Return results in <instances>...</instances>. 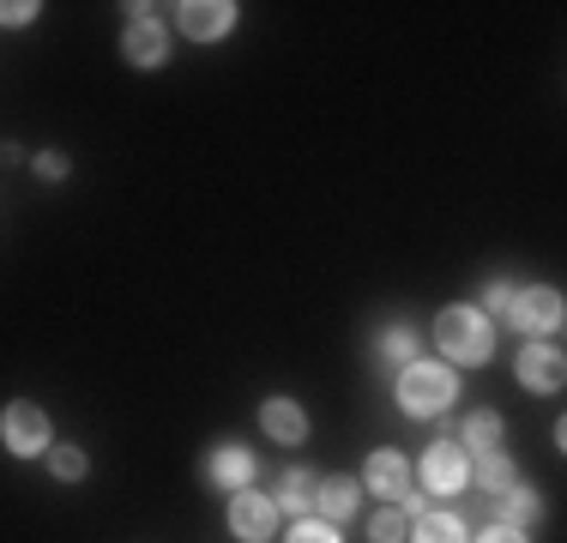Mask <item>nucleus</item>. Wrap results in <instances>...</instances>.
Masks as SVG:
<instances>
[{
	"mask_svg": "<svg viewBox=\"0 0 567 543\" xmlns=\"http://www.w3.org/2000/svg\"><path fill=\"white\" fill-rule=\"evenodd\" d=\"M477 483H483V489H513V459H507V453H483Z\"/></svg>",
	"mask_w": 567,
	"mask_h": 543,
	"instance_id": "obj_17",
	"label": "nucleus"
},
{
	"mask_svg": "<svg viewBox=\"0 0 567 543\" xmlns=\"http://www.w3.org/2000/svg\"><path fill=\"white\" fill-rule=\"evenodd\" d=\"M369 537H374V543H399V537H404V513H393V508L374 513V520H369Z\"/></svg>",
	"mask_w": 567,
	"mask_h": 543,
	"instance_id": "obj_20",
	"label": "nucleus"
},
{
	"mask_svg": "<svg viewBox=\"0 0 567 543\" xmlns=\"http://www.w3.org/2000/svg\"><path fill=\"white\" fill-rule=\"evenodd\" d=\"M229 19H236V7L229 0H187L182 7V31L199 37V43H212V37L229 31Z\"/></svg>",
	"mask_w": 567,
	"mask_h": 543,
	"instance_id": "obj_7",
	"label": "nucleus"
},
{
	"mask_svg": "<svg viewBox=\"0 0 567 543\" xmlns=\"http://www.w3.org/2000/svg\"><path fill=\"white\" fill-rule=\"evenodd\" d=\"M0 441H7L19 459L43 453L49 447V417L37 411V404H7V417H0Z\"/></svg>",
	"mask_w": 567,
	"mask_h": 543,
	"instance_id": "obj_3",
	"label": "nucleus"
},
{
	"mask_svg": "<svg viewBox=\"0 0 567 543\" xmlns=\"http://www.w3.org/2000/svg\"><path fill=\"white\" fill-rule=\"evenodd\" d=\"M483 543H525V537L513 532V525H495V532H483Z\"/></svg>",
	"mask_w": 567,
	"mask_h": 543,
	"instance_id": "obj_25",
	"label": "nucleus"
},
{
	"mask_svg": "<svg viewBox=\"0 0 567 543\" xmlns=\"http://www.w3.org/2000/svg\"><path fill=\"white\" fill-rule=\"evenodd\" d=\"M519 380H525V387H537V392H556L561 380H567L561 350H556V345H532V350H519Z\"/></svg>",
	"mask_w": 567,
	"mask_h": 543,
	"instance_id": "obj_6",
	"label": "nucleus"
},
{
	"mask_svg": "<svg viewBox=\"0 0 567 543\" xmlns=\"http://www.w3.org/2000/svg\"><path fill=\"white\" fill-rule=\"evenodd\" d=\"M411 350H416V338H411V332H393V338H386V357H393V362H404Z\"/></svg>",
	"mask_w": 567,
	"mask_h": 543,
	"instance_id": "obj_24",
	"label": "nucleus"
},
{
	"mask_svg": "<svg viewBox=\"0 0 567 543\" xmlns=\"http://www.w3.org/2000/svg\"><path fill=\"white\" fill-rule=\"evenodd\" d=\"M260 423H266V434H272V441H290V447H296V441H302V434H308V417L296 411L290 399H266Z\"/></svg>",
	"mask_w": 567,
	"mask_h": 543,
	"instance_id": "obj_10",
	"label": "nucleus"
},
{
	"mask_svg": "<svg viewBox=\"0 0 567 543\" xmlns=\"http://www.w3.org/2000/svg\"><path fill=\"white\" fill-rule=\"evenodd\" d=\"M49 465H55V478H85V453H79V447H55V453H49Z\"/></svg>",
	"mask_w": 567,
	"mask_h": 543,
	"instance_id": "obj_19",
	"label": "nucleus"
},
{
	"mask_svg": "<svg viewBox=\"0 0 567 543\" xmlns=\"http://www.w3.org/2000/svg\"><path fill=\"white\" fill-rule=\"evenodd\" d=\"M423 483L435 489V495H453V489L465 483V453H458V447H429V459H423Z\"/></svg>",
	"mask_w": 567,
	"mask_h": 543,
	"instance_id": "obj_8",
	"label": "nucleus"
},
{
	"mask_svg": "<svg viewBox=\"0 0 567 543\" xmlns=\"http://www.w3.org/2000/svg\"><path fill=\"white\" fill-rule=\"evenodd\" d=\"M362 478H369L374 495H404V483H411V471H404L399 453H374L369 465H362Z\"/></svg>",
	"mask_w": 567,
	"mask_h": 543,
	"instance_id": "obj_11",
	"label": "nucleus"
},
{
	"mask_svg": "<svg viewBox=\"0 0 567 543\" xmlns=\"http://www.w3.org/2000/svg\"><path fill=\"white\" fill-rule=\"evenodd\" d=\"M416 543H465V525L453 513H423L416 520Z\"/></svg>",
	"mask_w": 567,
	"mask_h": 543,
	"instance_id": "obj_15",
	"label": "nucleus"
},
{
	"mask_svg": "<svg viewBox=\"0 0 567 543\" xmlns=\"http://www.w3.org/2000/svg\"><path fill=\"white\" fill-rule=\"evenodd\" d=\"M212 478H218L224 489H248V478H254L248 453H241V447H224V453L212 459Z\"/></svg>",
	"mask_w": 567,
	"mask_h": 543,
	"instance_id": "obj_14",
	"label": "nucleus"
},
{
	"mask_svg": "<svg viewBox=\"0 0 567 543\" xmlns=\"http://www.w3.org/2000/svg\"><path fill=\"white\" fill-rule=\"evenodd\" d=\"M121 49H127L133 66H157V61H164V24H157V19H133Z\"/></svg>",
	"mask_w": 567,
	"mask_h": 543,
	"instance_id": "obj_9",
	"label": "nucleus"
},
{
	"mask_svg": "<svg viewBox=\"0 0 567 543\" xmlns=\"http://www.w3.org/2000/svg\"><path fill=\"white\" fill-rule=\"evenodd\" d=\"M37 175H43V182H61V175H66V157H61V152H43V157H37Z\"/></svg>",
	"mask_w": 567,
	"mask_h": 543,
	"instance_id": "obj_22",
	"label": "nucleus"
},
{
	"mask_svg": "<svg viewBox=\"0 0 567 543\" xmlns=\"http://www.w3.org/2000/svg\"><path fill=\"white\" fill-rule=\"evenodd\" d=\"M229 532L241 543H266L278 532V508L266 495H248V489H236V501H229Z\"/></svg>",
	"mask_w": 567,
	"mask_h": 543,
	"instance_id": "obj_4",
	"label": "nucleus"
},
{
	"mask_svg": "<svg viewBox=\"0 0 567 543\" xmlns=\"http://www.w3.org/2000/svg\"><path fill=\"white\" fill-rule=\"evenodd\" d=\"M513 303V284H489V308H507Z\"/></svg>",
	"mask_w": 567,
	"mask_h": 543,
	"instance_id": "obj_26",
	"label": "nucleus"
},
{
	"mask_svg": "<svg viewBox=\"0 0 567 543\" xmlns=\"http://www.w3.org/2000/svg\"><path fill=\"white\" fill-rule=\"evenodd\" d=\"M290 543H339V532H332V525H296Z\"/></svg>",
	"mask_w": 567,
	"mask_h": 543,
	"instance_id": "obj_21",
	"label": "nucleus"
},
{
	"mask_svg": "<svg viewBox=\"0 0 567 543\" xmlns=\"http://www.w3.org/2000/svg\"><path fill=\"white\" fill-rule=\"evenodd\" d=\"M465 441L489 453V447L502 441V417H495V411H477V417H471V423H465Z\"/></svg>",
	"mask_w": 567,
	"mask_h": 543,
	"instance_id": "obj_16",
	"label": "nucleus"
},
{
	"mask_svg": "<svg viewBox=\"0 0 567 543\" xmlns=\"http://www.w3.org/2000/svg\"><path fill=\"white\" fill-rule=\"evenodd\" d=\"M495 520L513 525V532L532 525L537 520V495H532V489H502V495H495Z\"/></svg>",
	"mask_w": 567,
	"mask_h": 543,
	"instance_id": "obj_12",
	"label": "nucleus"
},
{
	"mask_svg": "<svg viewBox=\"0 0 567 543\" xmlns=\"http://www.w3.org/2000/svg\"><path fill=\"white\" fill-rule=\"evenodd\" d=\"M320 478H315V471H290V478H284L278 483V495H284V508H308V501H315V495H308V489H315Z\"/></svg>",
	"mask_w": 567,
	"mask_h": 543,
	"instance_id": "obj_18",
	"label": "nucleus"
},
{
	"mask_svg": "<svg viewBox=\"0 0 567 543\" xmlns=\"http://www.w3.org/2000/svg\"><path fill=\"white\" fill-rule=\"evenodd\" d=\"M31 0H7V7H0V24H24V19H31Z\"/></svg>",
	"mask_w": 567,
	"mask_h": 543,
	"instance_id": "obj_23",
	"label": "nucleus"
},
{
	"mask_svg": "<svg viewBox=\"0 0 567 543\" xmlns=\"http://www.w3.org/2000/svg\"><path fill=\"white\" fill-rule=\"evenodd\" d=\"M435 345L447 350L453 362H489V320L477 308H447L435 320Z\"/></svg>",
	"mask_w": 567,
	"mask_h": 543,
	"instance_id": "obj_1",
	"label": "nucleus"
},
{
	"mask_svg": "<svg viewBox=\"0 0 567 543\" xmlns=\"http://www.w3.org/2000/svg\"><path fill=\"white\" fill-rule=\"evenodd\" d=\"M315 508L327 513V520H344V513L357 508V489L344 478H327V483H315Z\"/></svg>",
	"mask_w": 567,
	"mask_h": 543,
	"instance_id": "obj_13",
	"label": "nucleus"
},
{
	"mask_svg": "<svg viewBox=\"0 0 567 543\" xmlns=\"http://www.w3.org/2000/svg\"><path fill=\"white\" fill-rule=\"evenodd\" d=\"M502 315L519 326V332H549V326H561V296L556 290H513V303Z\"/></svg>",
	"mask_w": 567,
	"mask_h": 543,
	"instance_id": "obj_5",
	"label": "nucleus"
},
{
	"mask_svg": "<svg viewBox=\"0 0 567 543\" xmlns=\"http://www.w3.org/2000/svg\"><path fill=\"white\" fill-rule=\"evenodd\" d=\"M399 399L411 417H435L453 404V369H435V362H416V369H404L399 380Z\"/></svg>",
	"mask_w": 567,
	"mask_h": 543,
	"instance_id": "obj_2",
	"label": "nucleus"
}]
</instances>
